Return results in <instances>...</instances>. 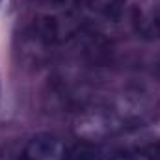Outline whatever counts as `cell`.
Returning a JSON list of instances; mask_svg holds the SVG:
<instances>
[{"mask_svg": "<svg viewBox=\"0 0 160 160\" xmlns=\"http://www.w3.org/2000/svg\"><path fill=\"white\" fill-rule=\"evenodd\" d=\"M63 160H104V153L93 142H80L65 153Z\"/></svg>", "mask_w": 160, "mask_h": 160, "instance_id": "cell-4", "label": "cell"}, {"mask_svg": "<svg viewBox=\"0 0 160 160\" xmlns=\"http://www.w3.org/2000/svg\"><path fill=\"white\" fill-rule=\"evenodd\" d=\"M119 116L106 106H91L80 112L75 119V132L86 142L106 140L121 130Z\"/></svg>", "mask_w": 160, "mask_h": 160, "instance_id": "cell-1", "label": "cell"}, {"mask_svg": "<svg viewBox=\"0 0 160 160\" xmlns=\"http://www.w3.org/2000/svg\"><path fill=\"white\" fill-rule=\"evenodd\" d=\"M65 153V145L58 136L38 134L26 143L21 160H63Z\"/></svg>", "mask_w": 160, "mask_h": 160, "instance_id": "cell-3", "label": "cell"}, {"mask_svg": "<svg viewBox=\"0 0 160 160\" xmlns=\"http://www.w3.org/2000/svg\"><path fill=\"white\" fill-rule=\"evenodd\" d=\"M82 2L89 11H93L95 15L106 17V19L119 17L121 9L125 6V0H82Z\"/></svg>", "mask_w": 160, "mask_h": 160, "instance_id": "cell-5", "label": "cell"}, {"mask_svg": "<svg viewBox=\"0 0 160 160\" xmlns=\"http://www.w3.org/2000/svg\"><path fill=\"white\" fill-rule=\"evenodd\" d=\"M134 30L145 39L160 38V0H136L132 6Z\"/></svg>", "mask_w": 160, "mask_h": 160, "instance_id": "cell-2", "label": "cell"}, {"mask_svg": "<svg viewBox=\"0 0 160 160\" xmlns=\"http://www.w3.org/2000/svg\"><path fill=\"white\" fill-rule=\"evenodd\" d=\"M112 160H149L145 155H136V153H127V155H119Z\"/></svg>", "mask_w": 160, "mask_h": 160, "instance_id": "cell-6", "label": "cell"}, {"mask_svg": "<svg viewBox=\"0 0 160 160\" xmlns=\"http://www.w3.org/2000/svg\"><path fill=\"white\" fill-rule=\"evenodd\" d=\"M0 160H21V157H17L13 151L9 149H2L0 151Z\"/></svg>", "mask_w": 160, "mask_h": 160, "instance_id": "cell-7", "label": "cell"}]
</instances>
